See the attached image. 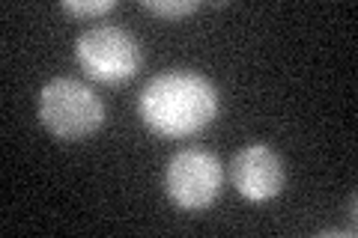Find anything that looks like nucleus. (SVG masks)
<instances>
[{
	"label": "nucleus",
	"mask_w": 358,
	"mask_h": 238,
	"mask_svg": "<svg viewBox=\"0 0 358 238\" xmlns=\"http://www.w3.org/2000/svg\"><path fill=\"white\" fill-rule=\"evenodd\" d=\"M138 117L159 137H194L218 117V89L200 72L167 69L141 89Z\"/></svg>",
	"instance_id": "f257e3e1"
},
{
	"label": "nucleus",
	"mask_w": 358,
	"mask_h": 238,
	"mask_svg": "<svg viewBox=\"0 0 358 238\" xmlns=\"http://www.w3.org/2000/svg\"><path fill=\"white\" fill-rule=\"evenodd\" d=\"M39 122L63 143L87 140L105 126V101L78 77H54L39 93Z\"/></svg>",
	"instance_id": "f03ea898"
},
{
	"label": "nucleus",
	"mask_w": 358,
	"mask_h": 238,
	"mask_svg": "<svg viewBox=\"0 0 358 238\" xmlns=\"http://www.w3.org/2000/svg\"><path fill=\"white\" fill-rule=\"evenodd\" d=\"M75 57L81 69L99 84H122L138 75L143 63L141 42L129 30L99 24L75 39Z\"/></svg>",
	"instance_id": "7ed1b4c3"
},
{
	"label": "nucleus",
	"mask_w": 358,
	"mask_h": 238,
	"mask_svg": "<svg viewBox=\"0 0 358 238\" xmlns=\"http://www.w3.org/2000/svg\"><path fill=\"white\" fill-rule=\"evenodd\" d=\"M224 188V164L206 149L176 152L164 170V191L182 211H203Z\"/></svg>",
	"instance_id": "20e7f679"
},
{
	"label": "nucleus",
	"mask_w": 358,
	"mask_h": 238,
	"mask_svg": "<svg viewBox=\"0 0 358 238\" xmlns=\"http://www.w3.org/2000/svg\"><path fill=\"white\" fill-rule=\"evenodd\" d=\"M230 182L245 200L268 202L284 191V161L272 146L248 143L230 161Z\"/></svg>",
	"instance_id": "39448f33"
},
{
	"label": "nucleus",
	"mask_w": 358,
	"mask_h": 238,
	"mask_svg": "<svg viewBox=\"0 0 358 238\" xmlns=\"http://www.w3.org/2000/svg\"><path fill=\"white\" fill-rule=\"evenodd\" d=\"M147 13L159 15V18H185L200 9V3H194V0H143L141 3Z\"/></svg>",
	"instance_id": "423d86ee"
},
{
	"label": "nucleus",
	"mask_w": 358,
	"mask_h": 238,
	"mask_svg": "<svg viewBox=\"0 0 358 238\" xmlns=\"http://www.w3.org/2000/svg\"><path fill=\"white\" fill-rule=\"evenodd\" d=\"M110 9H117V0H66L63 3V13L78 15V18H99V15H108Z\"/></svg>",
	"instance_id": "0eeeda50"
}]
</instances>
